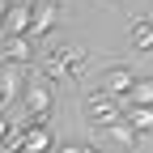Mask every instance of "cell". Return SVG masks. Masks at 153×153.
<instances>
[{
	"label": "cell",
	"instance_id": "1",
	"mask_svg": "<svg viewBox=\"0 0 153 153\" xmlns=\"http://www.w3.org/2000/svg\"><path fill=\"white\" fill-rule=\"evenodd\" d=\"M22 111L30 115L34 123H47L55 115V85L47 81L43 72H34V68H30L26 85H22Z\"/></svg>",
	"mask_w": 153,
	"mask_h": 153
},
{
	"label": "cell",
	"instance_id": "2",
	"mask_svg": "<svg viewBox=\"0 0 153 153\" xmlns=\"http://www.w3.org/2000/svg\"><path fill=\"white\" fill-rule=\"evenodd\" d=\"M38 72L47 81H76L85 72V47H55V51H47Z\"/></svg>",
	"mask_w": 153,
	"mask_h": 153
},
{
	"label": "cell",
	"instance_id": "3",
	"mask_svg": "<svg viewBox=\"0 0 153 153\" xmlns=\"http://www.w3.org/2000/svg\"><path fill=\"white\" fill-rule=\"evenodd\" d=\"M4 153H51L55 149V136L47 123H34V128H22V132H9V140L0 145Z\"/></svg>",
	"mask_w": 153,
	"mask_h": 153
},
{
	"label": "cell",
	"instance_id": "4",
	"mask_svg": "<svg viewBox=\"0 0 153 153\" xmlns=\"http://www.w3.org/2000/svg\"><path fill=\"white\" fill-rule=\"evenodd\" d=\"M132 85H136V68H128V64H119V68H106V72L98 76V94L115 98L119 106H128V94H132Z\"/></svg>",
	"mask_w": 153,
	"mask_h": 153
},
{
	"label": "cell",
	"instance_id": "5",
	"mask_svg": "<svg viewBox=\"0 0 153 153\" xmlns=\"http://www.w3.org/2000/svg\"><path fill=\"white\" fill-rule=\"evenodd\" d=\"M119 119H123V106L115 102V98H106V94H94V98H85V123H89V128L106 132L111 123H119Z\"/></svg>",
	"mask_w": 153,
	"mask_h": 153
},
{
	"label": "cell",
	"instance_id": "6",
	"mask_svg": "<svg viewBox=\"0 0 153 153\" xmlns=\"http://www.w3.org/2000/svg\"><path fill=\"white\" fill-rule=\"evenodd\" d=\"M34 43L30 34H0V64H30Z\"/></svg>",
	"mask_w": 153,
	"mask_h": 153
},
{
	"label": "cell",
	"instance_id": "7",
	"mask_svg": "<svg viewBox=\"0 0 153 153\" xmlns=\"http://www.w3.org/2000/svg\"><path fill=\"white\" fill-rule=\"evenodd\" d=\"M55 13H60L55 0H38V4H30V43H43V38L51 34Z\"/></svg>",
	"mask_w": 153,
	"mask_h": 153
},
{
	"label": "cell",
	"instance_id": "8",
	"mask_svg": "<svg viewBox=\"0 0 153 153\" xmlns=\"http://www.w3.org/2000/svg\"><path fill=\"white\" fill-rule=\"evenodd\" d=\"M0 34H30V4H9L4 22H0Z\"/></svg>",
	"mask_w": 153,
	"mask_h": 153
},
{
	"label": "cell",
	"instance_id": "9",
	"mask_svg": "<svg viewBox=\"0 0 153 153\" xmlns=\"http://www.w3.org/2000/svg\"><path fill=\"white\" fill-rule=\"evenodd\" d=\"M128 47L140 51V55L153 51V26H149V17H136V22L128 26Z\"/></svg>",
	"mask_w": 153,
	"mask_h": 153
},
{
	"label": "cell",
	"instance_id": "10",
	"mask_svg": "<svg viewBox=\"0 0 153 153\" xmlns=\"http://www.w3.org/2000/svg\"><path fill=\"white\" fill-rule=\"evenodd\" d=\"M123 123L136 136H149L153 132V106H123Z\"/></svg>",
	"mask_w": 153,
	"mask_h": 153
},
{
	"label": "cell",
	"instance_id": "11",
	"mask_svg": "<svg viewBox=\"0 0 153 153\" xmlns=\"http://www.w3.org/2000/svg\"><path fill=\"white\" fill-rule=\"evenodd\" d=\"M106 136H111L115 145H119L123 153H136V145H140V136H136V132H132L123 119H119V123H111V128H106Z\"/></svg>",
	"mask_w": 153,
	"mask_h": 153
},
{
	"label": "cell",
	"instance_id": "12",
	"mask_svg": "<svg viewBox=\"0 0 153 153\" xmlns=\"http://www.w3.org/2000/svg\"><path fill=\"white\" fill-rule=\"evenodd\" d=\"M128 106H153V76H136V85L128 94Z\"/></svg>",
	"mask_w": 153,
	"mask_h": 153
},
{
	"label": "cell",
	"instance_id": "13",
	"mask_svg": "<svg viewBox=\"0 0 153 153\" xmlns=\"http://www.w3.org/2000/svg\"><path fill=\"white\" fill-rule=\"evenodd\" d=\"M55 153H102L98 145H81V140H64V145H55Z\"/></svg>",
	"mask_w": 153,
	"mask_h": 153
},
{
	"label": "cell",
	"instance_id": "14",
	"mask_svg": "<svg viewBox=\"0 0 153 153\" xmlns=\"http://www.w3.org/2000/svg\"><path fill=\"white\" fill-rule=\"evenodd\" d=\"M9 132H13V123H9V115H4V111H0V145H4V140H9Z\"/></svg>",
	"mask_w": 153,
	"mask_h": 153
},
{
	"label": "cell",
	"instance_id": "15",
	"mask_svg": "<svg viewBox=\"0 0 153 153\" xmlns=\"http://www.w3.org/2000/svg\"><path fill=\"white\" fill-rule=\"evenodd\" d=\"M4 9H9V0H0V22H4Z\"/></svg>",
	"mask_w": 153,
	"mask_h": 153
},
{
	"label": "cell",
	"instance_id": "16",
	"mask_svg": "<svg viewBox=\"0 0 153 153\" xmlns=\"http://www.w3.org/2000/svg\"><path fill=\"white\" fill-rule=\"evenodd\" d=\"M0 111H9V106H4V89H0Z\"/></svg>",
	"mask_w": 153,
	"mask_h": 153
},
{
	"label": "cell",
	"instance_id": "17",
	"mask_svg": "<svg viewBox=\"0 0 153 153\" xmlns=\"http://www.w3.org/2000/svg\"><path fill=\"white\" fill-rule=\"evenodd\" d=\"M9 4H30V0H9Z\"/></svg>",
	"mask_w": 153,
	"mask_h": 153
},
{
	"label": "cell",
	"instance_id": "18",
	"mask_svg": "<svg viewBox=\"0 0 153 153\" xmlns=\"http://www.w3.org/2000/svg\"><path fill=\"white\" fill-rule=\"evenodd\" d=\"M149 26H153V13H149Z\"/></svg>",
	"mask_w": 153,
	"mask_h": 153
}]
</instances>
